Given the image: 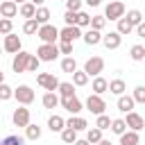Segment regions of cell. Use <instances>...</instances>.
I'll return each instance as SVG.
<instances>
[{
	"label": "cell",
	"instance_id": "cell-49",
	"mask_svg": "<svg viewBox=\"0 0 145 145\" xmlns=\"http://www.w3.org/2000/svg\"><path fill=\"white\" fill-rule=\"evenodd\" d=\"M84 2H86L88 7H100V5H102V0H84Z\"/></svg>",
	"mask_w": 145,
	"mask_h": 145
},
{
	"label": "cell",
	"instance_id": "cell-30",
	"mask_svg": "<svg viewBox=\"0 0 145 145\" xmlns=\"http://www.w3.org/2000/svg\"><path fill=\"white\" fill-rule=\"evenodd\" d=\"M59 134H61V140H63L66 145H72V143L77 140V131H75V129H70V127H63Z\"/></svg>",
	"mask_w": 145,
	"mask_h": 145
},
{
	"label": "cell",
	"instance_id": "cell-23",
	"mask_svg": "<svg viewBox=\"0 0 145 145\" xmlns=\"http://www.w3.org/2000/svg\"><path fill=\"white\" fill-rule=\"evenodd\" d=\"M82 39H84L86 45H97V43L102 41V32H97V29H88L86 34H82Z\"/></svg>",
	"mask_w": 145,
	"mask_h": 145
},
{
	"label": "cell",
	"instance_id": "cell-11",
	"mask_svg": "<svg viewBox=\"0 0 145 145\" xmlns=\"http://www.w3.org/2000/svg\"><path fill=\"white\" fill-rule=\"evenodd\" d=\"M36 84L43 86L45 91H57L59 79H57L54 75H50V72H39V75H36Z\"/></svg>",
	"mask_w": 145,
	"mask_h": 145
},
{
	"label": "cell",
	"instance_id": "cell-32",
	"mask_svg": "<svg viewBox=\"0 0 145 145\" xmlns=\"http://www.w3.org/2000/svg\"><path fill=\"white\" fill-rule=\"evenodd\" d=\"M70 75H72V86H86L88 84V75L84 70H75Z\"/></svg>",
	"mask_w": 145,
	"mask_h": 145
},
{
	"label": "cell",
	"instance_id": "cell-5",
	"mask_svg": "<svg viewBox=\"0 0 145 145\" xmlns=\"http://www.w3.org/2000/svg\"><path fill=\"white\" fill-rule=\"evenodd\" d=\"M102 70H104V59H102V57H91V59H86L84 72H86L88 77H95V75H100Z\"/></svg>",
	"mask_w": 145,
	"mask_h": 145
},
{
	"label": "cell",
	"instance_id": "cell-44",
	"mask_svg": "<svg viewBox=\"0 0 145 145\" xmlns=\"http://www.w3.org/2000/svg\"><path fill=\"white\" fill-rule=\"evenodd\" d=\"M131 97H134V102H136V104H145V86H136Z\"/></svg>",
	"mask_w": 145,
	"mask_h": 145
},
{
	"label": "cell",
	"instance_id": "cell-36",
	"mask_svg": "<svg viewBox=\"0 0 145 145\" xmlns=\"http://www.w3.org/2000/svg\"><path fill=\"white\" fill-rule=\"evenodd\" d=\"M109 129L116 134V136H120L125 129H127V125H125V120L122 118H116V120H111V125H109Z\"/></svg>",
	"mask_w": 145,
	"mask_h": 145
},
{
	"label": "cell",
	"instance_id": "cell-8",
	"mask_svg": "<svg viewBox=\"0 0 145 145\" xmlns=\"http://www.w3.org/2000/svg\"><path fill=\"white\" fill-rule=\"evenodd\" d=\"M79 36H82V27H77V25H66L63 29H59V41L75 43Z\"/></svg>",
	"mask_w": 145,
	"mask_h": 145
},
{
	"label": "cell",
	"instance_id": "cell-28",
	"mask_svg": "<svg viewBox=\"0 0 145 145\" xmlns=\"http://www.w3.org/2000/svg\"><path fill=\"white\" fill-rule=\"evenodd\" d=\"M57 91H59L61 97H70V95H75V86H72V82H59Z\"/></svg>",
	"mask_w": 145,
	"mask_h": 145
},
{
	"label": "cell",
	"instance_id": "cell-10",
	"mask_svg": "<svg viewBox=\"0 0 145 145\" xmlns=\"http://www.w3.org/2000/svg\"><path fill=\"white\" fill-rule=\"evenodd\" d=\"M59 104L70 113V116H77L79 111H82V102H79V97L77 95H70V97H59Z\"/></svg>",
	"mask_w": 145,
	"mask_h": 145
},
{
	"label": "cell",
	"instance_id": "cell-46",
	"mask_svg": "<svg viewBox=\"0 0 145 145\" xmlns=\"http://www.w3.org/2000/svg\"><path fill=\"white\" fill-rule=\"evenodd\" d=\"M68 11H82V0H66Z\"/></svg>",
	"mask_w": 145,
	"mask_h": 145
},
{
	"label": "cell",
	"instance_id": "cell-19",
	"mask_svg": "<svg viewBox=\"0 0 145 145\" xmlns=\"http://www.w3.org/2000/svg\"><path fill=\"white\" fill-rule=\"evenodd\" d=\"M134 97L131 95H118V111H122V113H127V111H134Z\"/></svg>",
	"mask_w": 145,
	"mask_h": 145
},
{
	"label": "cell",
	"instance_id": "cell-54",
	"mask_svg": "<svg viewBox=\"0 0 145 145\" xmlns=\"http://www.w3.org/2000/svg\"><path fill=\"white\" fill-rule=\"evenodd\" d=\"M14 2H16V5H18V2H27V0H14Z\"/></svg>",
	"mask_w": 145,
	"mask_h": 145
},
{
	"label": "cell",
	"instance_id": "cell-51",
	"mask_svg": "<svg viewBox=\"0 0 145 145\" xmlns=\"http://www.w3.org/2000/svg\"><path fill=\"white\" fill-rule=\"evenodd\" d=\"M72 145H91V143H88V140H86V138H82V140H79V138H77V140H75V143H72Z\"/></svg>",
	"mask_w": 145,
	"mask_h": 145
},
{
	"label": "cell",
	"instance_id": "cell-6",
	"mask_svg": "<svg viewBox=\"0 0 145 145\" xmlns=\"http://www.w3.org/2000/svg\"><path fill=\"white\" fill-rule=\"evenodd\" d=\"M86 109L91 111V113H95V116H100V113H104V109H106V102H104V97L102 95H88L86 97Z\"/></svg>",
	"mask_w": 145,
	"mask_h": 145
},
{
	"label": "cell",
	"instance_id": "cell-40",
	"mask_svg": "<svg viewBox=\"0 0 145 145\" xmlns=\"http://www.w3.org/2000/svg\"><path fill=\"white\" fill-rule=\"evenodd\" d=\"M109 125H111V118H109L106 113H100L97 120H95V127H97L100 131H104V129H109Z\"/></svg>",
	"mask_w": 145,
	"mask_h": 145
},
{
	"label": "cell",
	"instance_id": "cell-17",
	"mask_svg": "<svg viewBox=\"0 0 145 145\" xmlns=\"http://www.w3.org/2000/svg\"><path fill=\"white\" fill-rule=\"evenodd\" d=\"M106 91H109V93H113V95H122V93L127 91V84H125V79L116 77V79H111V82L106 84Z\"/></svg>",
	"mask_w": 145,
	"mask_h": 145
},
{
	"label": "cell",
	"instance_id": "cell-47",
	"mask_svg": "<svg viewBox=\"0 0 145 145\" xmlns=\"http://www.w3.org/2000/svg\"><path fill=\"white\" fill-rule=\"evenodd\" d=\"M75 14H77V11H68V9H66V14H63V23H66V25H75Z\"/></svg>",
	"mask_w": 145,
	"mask_h": 145
},
{
	"label": "cell",
	"instance_id": "cell-48",
	"mask_svg": "<svg viewBox=\"0 0 145 145\" xmlns=\"http://www.w3.org/2000/svg\"><path fill=\"white\" fill-rule=\"evenodd\" d=\"M134 29H136V34H138V36H145V23H138Z\"/></svg>",
	"mask_w": 145,
	"mask_h": 145
},
{
	"label": "cell",
	"instance_id": "cell-13",
	"mask_svg": "<svg viewBox=\"0 0 145 145\" xmlns=\"http://www.w3.org/2000/svg\"><path fill=\"white\" fill-rule=\"evenodd\" d=\"M27 59H29V52H25V50H18V52L14 54L11 68H14L16 75H18V72H25V68H27Z\"/></svg>",
	"mask_w": 145,
	"mask_h": 145
},
{
	"label": "cell",
	"instance_id": "cell-14",
	"mask_svg": "<svg viewBox=\"0 0 145 145\" xmlns=\"http://www.w3.org/2000/svg\"><path fill=\"white\" fill-rule=\"evenodd\" d=\"M100 43H104V48L106 50H118L120 48V43H122V36L118 34V32H109V34H104L102 36V41Z\"/></svg>",
	"mask_w": 145,
	"mask_h": 145
},
{
	"label": "cell",
	"instance_id": "cell-37",
	"mask_svg": "<svg viewBox=\"0 0 145 145\" xmlns=\"http://www.w3.org/2000/svg\"><path fill=\"white\" fill-rule=\"evenodd\" d=\"M0 145H25V138L18 136V134H11V136H5L0 140Z\"/></svg>",
	"mask_w": 145,
	"mask_h": 145
},
{
	"label": "cell",
	"instance_id": "cell-53",
	"mask_svg": "<svg viewBox=\"0 0 145 145\" xmlns=\"http://www.w3.org/2000/svg\"><path fill=\"white\" fill-rule=\"evenodd\" d=\"M2 82H5V72L0 70V84H2Z\"/></svg>",
	"mask_w": 145,
	"mask_h": 145
},
{
	"label": "cell",
	"instance_id": "cell-21",
	"mask_svg": "<svg viewBox=\"0 0 145 145\" xmlns=\"http://www.w3.org/2000/svg\"><path fill=\"white\" fill-rule=\"evenodd\" d=\"M106 79L102 77V75H95V79H93V84H91V91L95 93V95H102V93H106Z\"/></svg>",
	"mask_w": 145,
	"mask_h": 145
},
{
	"label": "cell",
	"instance_id": "cell-38",
	"mask_svg": "<svg viewBox=\"0 0 145 145\" xmlns=\"http://www.w3.org/2000/svg\"><path fill=\"white\" fill-rule=\"evenodd\" d=\"M88 23H91V16L86 11H77L75 14V25L77 27H88Z\"/></svg>",
	"mask_w": 145,
	"mask_h": 145
},
{
	"label": "cell",
	"instance_id": "cell-42",
	"mask_svg": "<svg viewBox=\"0 0 145 145\" xmlns=\"http://www.w3.org/2000/svg\"><path fill=\"white\" fill-rule=\"evenodd\" d=\"M11 97H14V88H11V86H7V84L2 82V84H0V100H2V102H7V100H11Z\"/></svg>",
	"mask_w": 145,
	"mask_h": 145
},
{
	"label": "cell",
	"instance_id": "cell-43",
	"mask_svg": "<svg viewBox=\"0 0 145 145\" xmlns=\"http://www.w3.org/2000/svg\"><path fill=\"white\" fill-rule=\"evenodd\" d=\"M39 63H41V59H39V57H34V54H29L25 72H36V70H39Z\"/></svg>",
	"mask_w": 145,
	"mask_h": 145
},
{
	"label": "cell",
	"instance_id": "cell-1",
	"mask_svg": "<svg viewBox=\"0 0 145 145\" xmlns=\"http://www.w3.org/2000/svg\"><path fill=\"white\" fill-rule=\"evenodd\" d=\"M36 36H39L43 43H57V41H59V29H57L52 23H45V25H39Z\"/></svg>",
	"mask_w": 145,
	"mask_h": 145
},
{
	"label": "cell",
	"instance_id": "cell-39",
	"mask_svg": "<svg viewBox=\"0 0 145 145\" xmlns=\"http://www.w3.org/2000/svg\"><path fill=\"white\" fill-rule=\"evenodd\" d=\"M36 29H39V23H36L34 18H27V20L23 23V32H25L27 36H32V34H36Z\"/></svg>",
	"mask_w": 145,
	"mask_h": 145
},
{
	"label": "cell",
	"instance_id": "cell-55",
	"mask_svg": "<svg viewBox=\"0 0 145 145\" xmlns=\"http://www.w3.org/2000/svg\"><path fill=\"white\" fill-rule=\"evenodd\" d=\"M0 54H2V45H0Z\"/></svg>",
	"mask_w": 145,
	"mask_h": 145
},
{
	"label": "cell",
	"instance_id": "cell-4",
	"mask_svg": "<svg viewBox=\"0 0 145 145\" xmlns=\"http://www.w3.org/2000/svg\"><path fill=\"white\" fill-rule=\"evenodd\" d=\"M36 57H39L41 61H54V59L59 57V48H57V43H41L39 50H36Z\"/></svg>",
	"mask_w": 145,
	"mask_h": 145
},
{
	"label": "cell",
	"instance_id": "cell-45",
	"mask_svg": "<svg viewBox=\"0 0 145 145\" xmlns=\"http://www.w3.org/2000/svg\"><path fill=\"white\" fill-rule=\"evenodd\" d=\"M57 48H59V54H68V57L72 54V43H66V41H61Z\"/></svg>",
	"mask_w": 145,
	"mask_h": 145
},
{
	"label": "cell",
	"instance_id": "cell-56",
	"mask_svg": "<svg viewBox=\"0 0 145 145\" xmlns=\"http://www.w3.org/2000/svg\"><path fill=\"white\" fill-rule=\"evenodd\" d=\"M63 2H66V0H63Z\"/></svg>",
	"mask_w": 145,
	"mask_h": 145
},
{
	"label": "cell",
	"instance_id": "cell-27",
	"mask_svg": "<svg viewBox=\"0 0 145 145\" xmlns=\"http://www.w3.org/2000/svg\"><path fill=\"white\" fill-rule=\"evenodd\" d=\"M61 70H63V72H68V75L77 70V61H75V57H72V54L61 59Z\"/></svg>",
	"mask_w": 145,
	"mask_h": 145
},
{
	"label": "cell",
	"instance_id": "cell-33",
	"mask_svg": "<svg viewBox=\"0 0 145 145\" xmlns=\"http://www.w3.org/2000/svg\"><path fill=\"white\" fill-rule=\"evenodd\" d=\"M100 138H102V131H100L95 125H93V127H86V140H88L91 145H95Z\"/></svg>",
	"mask_w": 145,
	"mask_h": 145
},
{
	"label": "cell",
	"instance_id": "cell-25",
	"mask_svg": "<svg viewBox=\"0 0 145 145\" xmlns=\"http://www.w3.org/2000/svg\"><path fill=\"white\" fill-rule=\"evenodd\" d=\"M63 127H66V120L61 116H50L48 118V129L50 131H61Z\"/></svg>",
	"mask_w": 145,
	"mask_h": 145
},
{
	"label": "cell",
	"instance_id": "cell-26",
	"mask_svg": "<svg viewBox=\"0 0 145 145\" xmlns=\"http://www.w3.org/2000/svg\"><path fill=\"white\" fill-rule=\"evenodd\" d=\"M34 11H36V7L27 0V2H20V7H18V14L27 20V18H34Z\"/></svg>",
	"mask_w": 145,
	"mask_h": 145
},
{
	"label": "cell",
	"instance_id": "cell-3",
	"mask_svg": "<svg viewBox=\"0 0 145 145\" xmlns=\"http://www.w3.org/2000/svg\"><path fill=\"white\" fill-rule=\"evenodd\" d=\"M14 97H16V102L18 104H23V106H27V104H32L34 102V91H32V86H27V84H20L18 88H14Z\"/></svg>",
	"mask_w": 145,
	"mask_h": 145
},
{
	"label": "cell",
	"instance_id": "cell-20",
	"mask_svg": "<svg viewBox=\"0 0 145 145\" xmlns=\"http://www.w3.org/2000/svg\"><path fill=\"white\" fill-rule=\"evenodd\" d=\"M41 102H43L45 109H57V106H59V95H57L54 91H48V93H43Z\"/></svg>",
	"mask_w": 145,
	"mask_h": 145
},
{
	"label": "cell",
	"instance_id": "cell-52",
	"mask_svg": "<svg viewBox=\"0 0 145 145\" xmlns=\"http://www.w3.org/2000/svg\"><path fill=\"white\" fill-rule=\"evenodd\" d=\"M95 145H113V143H111V140H106V138H100Z\"/></svg>",
	"mask_w": 145,
	"mask_h": 145
},
{
	"label": "cell",
	"instance_id": "cell-12",
	"mask_svg": "<svg viewBox=\"0 0 145 145\" xmlns=\"http://www.w3.org/2000/svg\"><path fill=\"white\" fill-rule=\"evenodd\" d=\"M122 120H125V125H127L131 131H140V129L145 127L143 116H140V113H136V111H127V118H122Z\"/></svg>",
	"mask_w": 145,
	"mask_h": 145
},
{
	"label": "cell",
	"instance_id": "cell-34",
	"mask_svg": "<svg viewBox=\"0 0 145 145\" xmlns=\"http://www.w3.org/2000/svg\"><path fill=\"white\" fill-rule=\"evenodd\" d=\"M129 54H131V59H134V61H143V59H145V45H140V43L131 45Z\"/></svg>",
	"mask_w": 145,
	"mask_h": 145
},
{
	"label": "cell",
	"instance_id": "cell-9",
	"mask_svg": "<svg viewBox=\"0 0 145 145\" xmlns=\"http://www.w3.org/2000/svg\"><path fill=\"white\" fill-rule=\"evenodd\" d=\"M18 50H23V45H20V39L16 36V34H5V39H2V52H9V54H16Z\"/></svg>",
	"mask_w": 145,
	"mask_h": 145
},
{
	"label": "cell",
	"instance_id": "cell-31",
	"mask_svg": "<svg viewBox=\"0 0 145 145\" xmlns=\"http://www.w3.org/2000/svg\"><path fill=\"white\" fill-rule=\"evenodd\" d=\"M125 18L129 20V25H138V23H143V14L138 11V9H129V11H125Z\"/></svg>",
	"mask_w": 145,
	"mask_h": 145
},
{
	"label": "cell",
	"instance_id": "cell-35",
	"mask_svg": "<svg viewBox=\"0 0 145 145\" xmlns=\"http://www.w3.org/2000/svg\"><path fill=\"white\" fill-rule=\"evenodd\" d=\"M104 25H106V18H104V16H91V23H88V27H91V29L102 32V29H104Z\"/></svg>",
	"mask_w": 145,
	"mask_h": 145
},
{
	"label": "cell",
	"instance_id": "cell-2",
	"mask_svg": "<svg viewBox=\"0 0 145 145\" xmlns=\"http://www.w3.org/2000/svg\"><path fill=\"white\" fill-rule=\"evenodd\" d=\"M125 2H120V0H111L106 7H104V18L106 20H118V18H122L125 16Z\"/></svg>",
	"mask_w": 145,
	"mask_h": 145
},
{
	"label": "cell",
	"instance_id": "cell-50",
	"mask_svg": "<svg viewBox=\"0 0 145 145\" xmlns=\"http://www.w3.org/2000/svg\"><path fill=\"white\" fill-rule=\"evenodd\" d=\"M29 2H32L34 7H43V5H45V0H29Z\"/></svg>",
	"mask_w": 145,
	"mask_h": 145
},
{
	"label": "cell",
	"instance_id": "cell-22",
	"mask_svg": "<svg viewBox=\"0 0 145 145\" xmlns=\"http://www.w3.org/2000/svg\"><path fill=\"white\" fill-rule=\"evenodd\" d=\"M50 9L48 7H36V11H34V20L39 23V25H45V23H50Z\"/></svg>",
	"mask_w": 145,
	"mask_h": 145
},
{
	"label": "cell",
	"instance_id": "cell-29",
	"mask_svg": "<svg viewBox=\"0 0 145 145\" xmlns=\"http://www.w3.org/2000/svg\"><path fill=\"white\" fill-rule=\"evenodd\" d=\"M25 138H27V140H39V138H41V127L29 122V125L25 127Z\"/></svg>",
	"mask_w": 145,
	"mask_h": 145
},
{
	"label": "cell",
	"instance_id": "cell-15",
	"mask_svg": "<svg viewBox=\"0 0 145 145\" xmlns=\"http://www.w3.org/2000/svg\"><path fill=\"white\" fill-rule=\"evenodd\" d=\"M18 14V5L14 0H2L0 2V18H14Z\"/></svg>",
	"mask_w": 145,
	"mask_h": 145
},
{
	"label": "cell",
	"instance_id": "cell-18",
	"mask_svg": "<svg viewBox=\"0 0 145 145\" xmlns=\"http://www.w3.org/2000/svg\"><path fill=\"white\" fill-rule=\"evenodd\" d=\"M140 143V136L138 131H131V129H125L120 134V145H138Z\"/></svg>",
	"mask_w": 145,
	"mask_h": 145
},
{
	"label": "cell",
	"instance_id": "cell-24",
	"mask_svg": "<svg viewBox=\"0 0 145 145\" xmlns=\"http://www.w3.org/2000/svg\"><path fill=\"white\" fill-rule=\"evenodd\" d=\"M116 23H118V29H116V32H118L120 36H129V34L134 32V25H129V20H127L125 16H122V18H118Z\"/></svg>",
	"mask_w": 145,
	"mask_h": 145
},
{
	"label": "cell",
	"instance_id": "cell-16",
	"mask_svg": "<svg viewBox=\"0 0 145 145\" xmlns=\"http://www.w3.org/2000/svg\"><path fill=\"white\" fill-rule=\"evenodd\" d=\"M66 127H70V129H75V131H84V129L88 127V122H86V118H82V116L77 113V116H70V118L66 120Z\"/></svg>",
	"mask_w": 145,
	"mask_h": 145
},
{
	"label": "cell",
	"instance_id": "cell-41",
	"mask_svg": "<svg viewBox=\"0 0 145 145\" xmlns=\"http://www.w3.org/2000/svg\"><path fill=\"white\" fill-rule=\"evenodd\" d=\"M11 29H14V20L11 18H0V36L9 34Z\"/></svg>",
	"mask_w": 145,
	"mask_h": 145
},
{
	"label": "cell",
	"instance_id": "cell-7",
	"mask_svg": "<svg viewBox=\"0 0 145 145\" xmlns=\"http://www.w3.org/2000/svg\"><path fill=\"white\" fill-rule=\"evenodd\" d=\"M29 118H32V113H29V109L27 106H18V109H14V113H11V122L16 125V127H27L29 125Z\"/></svg>",
	"mask_w": 145,
	"mask_h": 145
}]
</instances>
